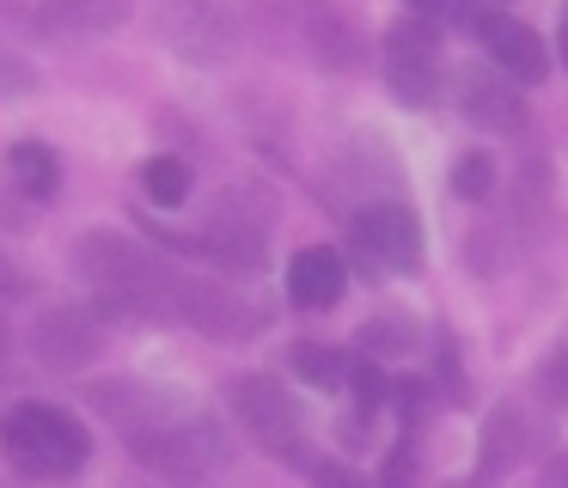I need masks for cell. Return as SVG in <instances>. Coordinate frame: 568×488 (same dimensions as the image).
Instances as JSON below:
<instances>
[{
	"label": "cell",
	"mask_w": 568,
	"mask_h": 488,
	"mask_svg": "<svg viewBox=\"0 0 568 488\" xmlns=\"http://www.w3.org/2000/svg\"><path fill=\"white\" fill-rule=\"evenodd\" d=\"M385 80H392V92L404 98L409 110L440 98V37L422 19H404V24L385 31Z\"/></svg>",
	"instance_id": "3957f363"
},
{
	"label": "cell",
	"mask_w": 568,
	"mask_h": 488,
	"mask_svg": "<svg viewBox=\"0 0 568 488\" xmlns=\"http://www.w3.org/2000/svg\"><path fill=\"white\" fill-rule=\"evenodd\" d=\"M348 293V263L331 251V244H312L287 263V299L300 312H331L336 299Z\"/></svg>",
	"instance_id": "ba28073f"
},
{
	"label": "cell",
	"mask_w": 568,
	"mask_h": 488,
	"mask_svg": "<svg viewBox=\"0 0 568 488\" xmlns=\"http://www.w3.org/2000/svg\"><path fill=\"white\" fill-rule=\"evenodd\" d=\"M233 409L263 451H282V458L300 451V403L287 397L275 378H245V385L233 390Z\"/></svg>",
	"instance_id": "277c9868"
},
{
	"label": "cell",
	"mask_w": 568,
	"mask_h": 488,
	"mask_svg": "<svg viewBox=\"0 0 568 488\" xmlns=\"http://www.w3.org/2000/svg\"><path fill=\"white\" fill-rule=\"evenodd\" d=\"M477 43L489 49V61L501 73H514V80H526V85H538L544 73H550V55H544V37L531 31V24H519V19H507V12H477Z\"/></svg>",
	"instance_id": "8992f818"
},
{
	"label": "cell",
	"mask_w": 568,
	"mask_h": 488,
	"mask_svg": "<svg viewBox=\"0 0 568 488\" xmlns=\"http://www.w3.org/2000/svg\"><path fill=\"white\" fill-rule=\"evenodd\" d=\"M0 299H26V275H19L7 256H0Z\"/></svg>",
	"instance_id": "e0dca14e"
},
{
	"label": "cell",
	"mask_w": 568,
	"mask_h": 488,
	"mask_svg": "<svg viewBox=\"0 0 568 488\" xmlns=\"http://www.w3.org/2000/svg\"><path fill=\"white\" fill-rule=\"evenodd\" d=\"M7 165H13V183L31 195V202H50L55 183H62V165H55V153L43 141H19L13 153H7Z\"/></svg>",
	"instance_id": "30bf717a"
},
{
	"label": "cell",
	"mask_w": 568,
	"mask_h": 488,
	"mask_svg": "<svg viewBox=\"0 0 568 488\" xmlns=\"http://www.w3.org/2000/svg\"><path fill=\"white\" fill-rule=\"evenodd\" d=\"M74 275L99 287V299L116 312H178V281H165L153 256L129 244L123 232H87L74 244Z\"/></svg>",
	"instance_id": "6da1fadb"
},
{
	"label": "cell",
	"mask_w": 568,
	"mask_h": 488,
	"mask_svg": "<svg viewBox=\"0 0 568 488\" xmlns=\"http://www.w3.org/2000/svg\"><path fill=\"white\" fill-rule=\"evenodd\" d=\"M129 0H50V24H68V31H104V24L123 19Z\"/></svg>",
	"instance_id": "7c38bea8"
},
{
	"label": "cell",
	"mask_w": 568,
	"mask_h": 488,
	"mask_svg": "<svg viewBox=\"0 0 568 488\" xmlns=\"http://www.w3.org/2000/svg\"><path fill=\"white\" fill-rule=\"evenodd\" d=\"M31 348H38L43 366H87L92 354L104 348V329L92 312H80V305H62V312H43L38 329H31Z\"/></svg>",
	"instance_id": "52a82bcc"
},
{
	"label": "cell",
	"mask_w": 568,
	"mask_h": 488,
	"mask_svg": "<svg viewBox=\"0 0 568 488\" xmlns=\"http://www.w3.org/2000/svg\"><path fill=\"white\" fill-rule=\"evenodd\" d=\"M458 110H465L477 129H519V122H526L519 85L495 80V73H465V80H458Z\"/></svg>",
	"instance_id": "9c48e42d"
},
{
	"label": "cell",
	"mask_w": 568,
	"mask_h": 488,
	"mask_svg": "<svg viewBox=\"0 0 568 488\" xmlns=\"http://www.w3.org/2000/svg\"><path fill=\"white\" fill-rule=\"evenodd\" d=\"M294 366H300V378H312V385H336V378H343V354L318 348V342H300Z\"/></svg>",
	"instance_id": "9a60e30c"
},
{
	"label": "cell",
	"mask_w": 568,
	"mask_h": 488,
	"mask_svg": "<svg viewBox=\"0 0 568 488\" xmlns=\"http://www.w3.org/2000/svg\"><path fill=\"white\" fill-rule=\"evenodd\" d=\"M0 451H7V464H13L19 476H38V482H62V476H74L80 464H87V427L74 421V415L50 409V403H19V409H7V421H0Z\"/></svg>",
	"instance_id": "7a4b0ae2"
},
{
	"label": "cell",
	"mask_w": 568,
	"mask_h": 488,
	"mask_svg": "<svg viewBox=\"0 0 568 488\" xmlns=\"http://www.w3.org/2000/svg\"><path fill=\"white\" fill-rule=\"evenodd\" d=\"M416 7H428V12H434V7H446V0H416Z\"/></svg>",
	"instance_id": "d6986e66"
},
{
	"label": "cell",
	"mask_w": 568,
	"mask_h": 488,
	"mask_svg": "<svg viewBox=\"0 0 568 488\" xmlns=\"http://www.w3.org/2000/svg\"><path fill=\"white\" fill-rule=\"evenodd\" d=\"M538 397L550 403V409H568V336L556 342L550 354H544V366H538Z\"/></svg>",
	"instance_id": "4fadbf2b"
},
{
	"label": "cell",
	"mask_w": 568,
	"mask_h": 488,
	"mask_svg": "<svg viewBox=\"0 0 568 488\" xmlns=\"http://www.w3.org/2000/svg\"><path fill=\"white\" fill-rule=\"evenodd\" d=\"M355 397H361V409H379L385 403V378L373 366H355Z\"/></svg>",
	"instance_id": "2e32d148"
},
{
	"label": "cell",
	"mask_w": 568,
	"mask_h": 488,
	"mask_svg": "<svg viewBox=\"0 0 568 488\" xmlns=\"http://www.w3.org/2000/svg\"><path fill=\"white\" fill-rule=\"evenodd\" d=\"M190 183H196V177H190V165H184V159H172V153H165V159H148V171H141V190H148L160 207L190 202Z\"/></svg>",
	"instance_id": "8fae6325"
},
{
	"label": "cell",
	"mask_w": 568,
	"mask_h": 488,
	"mask_svg": "<svg viewBox=\"0 0 568 488\" xmlns=\"http://www.w3.org/2000/svg\"><path fill=\"white\" fill-rule=\"evenodd\" d=\"M562 61H568V12H562Z\"/></svg>",
	"instance_id": "ac0fdd59"
},
{
	"label": "cell",
	"mask_w": 568,
	"mask_h": 488,
	"mask_svg": "<svg viewBox=\"0 0 568 488\" xmlns=\"http://www.w3.org/2000/svg\"><path fill=\"white\" fill-rule=\"evenodd\" d=\"M489 183H495V165L483 153H465L453 165V195H465V202H483V195H489Z\"/></svg>",
	"instance_id": "5bb4252c"
},
{
	"label": "cell",
	"mask_w": 568,
	"mask_h": 488,
	"mask_svg": "<svg viewBox=\"0 0 568 488\" xmlns=\"http://www.w3.org/2000/svg\"><path fill=\"white\" fill-rule=\"evenodd\" d=\"M0 348H7V329H0Z\"/></svg>",
	"instance_id": "ffe728a7"
},
{
	"label": "cell",
	"mask_w": 568,
	"mask_h": 488,
	"mask_svg": "<svg viewBox=\"0 0 568 488\" xmlns=\"http://www.w3.org/2000/svg\"><path fill=\"white\" fill-rule=\"evenodd\" d=\"M355 238L373 263L397 268V275H416L422 268V226L404 202H373L367 214L355 220Z\"/></svg>",
	"instance_id": "5b68a950"
}]
</instances>
